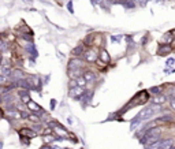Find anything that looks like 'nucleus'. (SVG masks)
Returning <instances> with one entry per match:
<instances>
[{
    "label": "nucleus",
    "mask_w": 175,
    "mask_h": 149,
    "mask_svg": "<svg viewBox=\"0 0 175 149\" xmlns=\"http://www.w3.org/2000/svg\"><path fill=\"white\" fill-rule=\"evenodd\" d=\"M25 51H26L27 55L30 56V62L34 63V59L39 56V52H37L36 45H34L33 41H31V43H26V44H25Z\"/></svg>",
    "instance_id": "20e7f679"
},
{
    "label": "nucleus",
    "mask_w": 175,
    "mask_h": 149,
    "mask_svg": "<svg viewBox=\"0 0 175 149\" xmlns=\"http://www.w3.org/2000/svg\"><path fill=\"white\" fill-rule=\"evenodd\" d=\"M122 37H125V36H120V34H114V36H111V41L112 43H120L122 41Z\"/></svg>",
    "instance_id": "bb28decb"
},
{
    "label": "nucleus",
    "mask_w": 175,
    "mask_h": 149,
    "mask_svg": "<svg viewBox=\"0 0 175 149\" xmlns=\"http://www.w3.org/2000/svg\"><path fill=\"white\" fill-rule=\"evenodd\" d=\"M118 3L122 4L125 8H127V10H134V8H135V4L131 2V0H119Z\"/></svg>",
    "instance_id": "a211bd4d"
},
{
    "label": "nucleus",
    "mask_w": 175,
    "mask_h": 149,
    "mask_svg": "<svg viewBox=\"0 0 175 149\" xmlns=\"http://www.w3.org/2000/svg\"><path fill=\"white\" fill-rule=\"evenodd\" d=\"M168 149H175V144L173 145V147H170V148H168Z\"/></svg>",
    "instance_id": "4c0bfd02"
},
{
    "label": "nucleus",
    "mask_w": 175,
    "mask_h": 149,
    "mask_svg": "<svg viewBox=\"0 0 175 149\" xmlns=\"http://www.w3.org/2000/svg\"><path fill=\"white\" fill-rule=\"evenodd\" d=\"M160 134H161V130L159 129L157 126L149 127V129L144 133V135H142V137L140 138V142H141V144H145L146 139H151V138H153V137H159Z\"/></svg>",
    "instance_id": "7ed1b4c3"
},
{
    "label": "nucleus",
    "mask_w": 175,
    "mask_h": 149,
    "mask_svg": "<svg viewBox=\"0 0 175 149\" xmlns=\"http://www.w3.org/2000/svg\"><path fill=\"white\" fill-rule=\"evenodd\" d=\"M2 60H3V56H2V52H0V64H2Z\"/></svg>",
    "instance_id": "e433bc0d"
},
{
    "label": "nucleus",
    "mask_w": 175,
    "mask_h": 149,
    "mask_svg": "<svg viewBox=\"0 0 175 149\" xmlns=\"http://www.w3.org/2000/svg\"><path fill=\"white\" fill-rule=\"evenodd\" d=\"M8 49V43L7 40L4 39V37H2V34H0V52H4V51Z\"/></svg>",
    "instance_id": "412c9836"
},
{
    "label": "nucleus",
    "mask_w": 175,
    "mask_h": 149,
    "mask_svg": "<svg viewBox=\"0 0 175 149\" xmlns=\"http://www.w3.org/2000/svg\"><path fill=\"white\" fill-rule=\"evenodd\" d=\"M67 10H69V12H71V15L74 14V7H73V0H69V2H67Z\"/></svg>",
    "instance_id": "c85d7f7f"
},
{
    "label": "nucleus",
    "mask_w": 175,
    "mask_h": 149,
    "mask_svg": "<svg viewBox=\"0 0 175 149\" xmlns=\"http://www.w3.org/2000/svg\"><path fill=\"white\" fill-rule=\"evenodd\" d=\"M175 41V36L173 31H167V33L163 34V37H161V43L160 44H167V45H171Z\"/></svg>",
    "instance_id": "f8f14e48"
},
{
    "label": "nucleus",
    "mask_w": 175,
    "mask_h": 149,
    "mask_svg": "<svg viewBox=\"0 0 175 149\" xmlns=\"http://www.w3.org/2000/svg\"><path fill=\"white\" fill-rule=\"evenodd\" d=\"M26 108H27V111H29V112H34V114H39V112H41V111H43V108H41L39 104L34 103L33 100H30L29 103L26 104Z\"/></svg>",
    "instance_id": "4468645a"
},
{
    "label": "nucleus",
    "mask_w": 175,
    "mask_h": 149,
    "mask_svg": "<svg viewBox=\"0 0 175 149\" xmlns=\"http://www.w3.org/2000/svg\"><path fill=\"white\" fill-rule=\"evenodd\" d=\"M165 101H167V96H165V94H157V96H155L153 97V104L155 106H163V104L165 103Z\"/></svg>",
    "instance_id": "dca6fc26"
},
{
    "label": "nucleus",
    "mask_w": 175,
    "mask_h": 149,
    "mask_svg": "<svg viewBox=\"0 0 175 149\" xmlns=\"http://www.w3.org/2000/svg\"><path fill=\"white\" fill-rule=\"evenodd\" d=\"M104 2H106V0H94V4H104Z\"/></svg>",
    "instance_id": "f704fd0d"
},
{
    "label": "nucleus",
    "mask_w": 175,
    "mask_h": 149,
    "mask_svg": "<svg viewBox=\"0 0 175 149\" xmlns=\"http://www.w3.org/2000/svg\"><path fill=\"white\" fill-rule=\"evenodd\" d=\"M27 120H31V122H34V123H41L40 116L37 115V114H34V112H30V114H29V116H27Z\"/></svg>",
    "instance_id": "5701e85b"
},
{
    "label": "nucleus",
    "mask_w": 175,
    "mask_h": 149,
    "mask_svg": "<svg viewBox=\"0 0 175 149\" xmlns=\"http://www.w3.org/2000/svg\"><path fill=\"white\" fill-rule=\"evenodd\" d=\"M82 78H84V80L86 81L88 84H92V82H96L97 75L94 74V72L92 71V70L85 68V70H84V72H82Z\"/></svg>",
    "instance_id": "1a4fd4ad"
},
{
    "label": "nucleus",
    "mask_w": 175,
    "mask_h": 149,
    "mask_svg": "<svg viewBox=\"0 0 175 149\" xmlns=\"http://www.w3.org/2000/svg\"><path fill=\"white\" fill-rule=\"evenodd\" d=\"M8 84V78L3 77V75H0V86H6V85Z\"/></svg>",
    "instance_id": "cd10ccee"
},
{
    "label": "nucleus",
    "mask_w": 175,
    "mask_h": 149,
    "mask_svg": "<svg viewBox=\"0 0 175 149\" xmlns=\"http://www.w3.org/2000/svg\"><path fill=\"white\" fill-rule=\"evenodd\" d=\"M11 71H12V68L7 67V66H2V67H0V75H3V77H6V78H10Z\"/></svg>",
    "instance_id": "aec40b11"
},
{
    "label": "nucleus",
    "mask_w": 175,
    "mask_h": 149,
    "mask_svg": "<svg viewBox=\"0 0 175 149\" xmlns=\"http://www.w3.org/2000/svg\"><path fill=\"white\" fill-rule=\"evenodd\" d=\"M25 3H27V4H33V2H31V0H23Z\"/></svg>",
    "instance_id": "c9c22d12"
},
{
    "label": "nucleus",
    "mask_w": 175,
    "mask_h": 149,
    "mask_svg": "<svg viewBox=\"0 0 175 149\" xmlns=\"http://www.w3.org/2000/svg\"><path fill=\"white\" fill-rule=\"evenodd\" d=\"M18 96H19V99L22 100V104H25V106H26V104L31 100L29 92H27V90H23V89H19V92H18Z\"/></svg>",
    "instance_id": "2eb2a0df"
},
{
    "label": "nucleus",
    "mask_w": 175,
    "mask_h": 149,
    "mask_svg": "<svg viewBox=\"0 0 175 149\" xmlns=\"http://www.w3.org/2000/svg\"><path fill=\"white\" fill-rule=\"evenodd\" d=\"M171 51H173V45H167V44H159L156 53H157L159 56H167L168 53L171 52Z\"/></svg>",
    "instance_id": "9d476101"
},
{
    "label": "nucleus",
    "mask_w": 175,
    "mask_h": 149,
    "mask_svg": "<svg viewBox=\"0 0 175 149\" xmlns=\"http://www.w3.org/2000/svg\"><path fill=\"white\" fill-rule=\"evenodd\" d=\"M85 93V89L84 88H79V86H74V88H69V96L71 99H75V100H79L82 97V94Z\"/></svg>",
    "instance_id": "423d86ee"
},
{
    "label": "nucleus",
    "mask_w": 175,
    "mask_h": 149,
    "mask_svg": "<svg viewBox=\"0 0 175 149\" xmlns=\"http://www.w3.org/2000/svg\"><path fill=\"white\" fill-rule=\"evenodd\" d=\"M164 72L165 74H173V72H175V68H165Z\"/></svg>",
    "instance_id": "72a5a7b5"
},
{
    "label": "nucleus",
    "mask_w": 175,
    "mask_h": 149,
    "mask_svg": "<svg viewBox=\"0 0 175 149\" xmlns=\"http://www.w3.org/2000/svg\"><path fill=\"white\" fill-rule=\"evenodd\" d=\"M2 148H3V142L0 141V149H2Z\"/></svg>",
    "instance_id": "58836bf2"
},
{
    "label": "nucleus",
    "mask_w": 175,
    "mask_h": 149,
    "mask_svg": "<svg viewBox=\"0 0 175 149\" xmlns=\"http://www.w3.org/2000/svg\"><path fill=\"white\" fill-rule=\"evenodd\" d=\"M118 2H119V0H106V2H104V4H107V6H114V4H116Z\"/></svg>",
    "instance_id": "7c9ffc66"
},
{
    "label": "nucleus",
    "mask_w": 175,
    "mask_h": 149,
    "mask_svg": "<svg viewBox=\"0 0 175 149\" xmlns=\"http://www.w3.org/2000/svg\"><path fill=\"white\" fill-rule=\"evenodd\" d=\"M160 106H155V104H152V106L146 107L141 111L140 114H137V116H134L131 120V123H130V129L134 130L135 127H138V126H141V122H145V120H149L151 118H153L157 112H160Z\"/></svg>",
    "instance_id": "f257e3e1"
},
{
    "label": "nucleus",
    "mask_w": 175,
    "mask_h": 149,
    "mask_svg": "<svg viewBox=\"0 0 175 149\" xmlns=\"http://www.w3.org/2000/svg\"><path fill=\"white\" fill-rule=\"evenodd\" d=\"M174 63H175V59H174V58H170V59H167L165 64H167V67H168V66H173Z\"/></svg>",
    "instance_id": "2f4dec72"
},
{
    "label": "nucleus",
    "mask_w": 175,
    "mask_h": 149,
    "mask_svg": "<svg viewBox=\"0 0 175 149\" xmlns=\"http://www.w3.org/2000/svg\"><path fill=\"white\" fill-rule=\"evenodd\" d=\"M82 60H84V63H96L98 60V51L94 47L88 48L82 55Z\"/></svg>",
    "instance_id": "f03ea898"
},
{
    "label": "nucleus",
    "mask_w": 175,
    "mask_h": 149,
    "mask_svg": "<svg viewBox=\"0 0 175 149\" xmlns=\"http://www.w3.org/2000/svg\"><path fill=\"white\" fill-rule=\"evenodd\" d=\"M58 2H63V0H58Z\"/></svg>",
    "instance_id": "ea45409f"
},
{
    "label": "nucleus",
    "mask_w": 175,
    "mask_h": 149,
    "mask_svg": "<svg viewBox=\"0 0 175 149\" xmlns=\"http://www.w3.org/2000/svg\"><path fill=\"white\" fill-rule=\"evenodd\" d=\"M149 40H151V39H149V34H145L144 39H142V41H141V45H142V47H145V45H146V43H149Z\"/></svg>",
    "instance_id": "c756f323"
},
{
    "label": "nucleus",
    "mask_w": 175,
    "mask_h": 149,
    "mask_svg": "<svg viewBox=\"0 0 175 149\" xmlns=\"http://www.w3.org/2000/svg\"><path fill=\"white\" fill-rule=\"evenodd\" d=\"M75 81V85H77V86H79V88H86V85H88V82L84 80V78L82 77H79V78H77V80H74Z\"/></svg>",
    "instance_id": "b1692460"
},
{
    "label": "nucleus",
    "mask_w": 175,
    "mask_h": 149,
    "mask_svg": "<svg viewBox=\"0 0 175 149\" xmlns=\"http://www.w3.org/2000/svg\"><path fill=\"white\" fill-rule=\"evenodd\" d=\"M84 70H67V75L71 78V80H77V78L82 77V72H84Z\"/></svg>",
    "instance_id": "f3484780"
},
{
    "label": "nucleus",
    "mask_w": 175,
    "mask_h": 149,
    "mask_svg": "<svg viewBox=\"0 0 175 149\" xmlns=\"http://www.w3.org/2000/svg\"><path fill=\"white\" fill-rule=\"evenodd\" d=\"M85 51H86V48H85L84 44H82V45H77L75 48L71 49V55L74 56V58H82V55H84Z\"/></svg>",
    "instance_id": "ddd939ff"
},
{
    "label": "nucleus",
    "mask_w": 175,
    "mask_h": 149,
    "mask_svg": "<svg viewBox=\"0 0 175 149\" xmlns=\"http://www.w3.org/2000/svg\"><path fill=\"white\" fill-rule=\"evenodd\" d=\"M133 3L135 4V7L138 6V7H145L146 4H148V0H131Z\"/></svg>",
    "instance_id": "a878e982"
},
{
    "label": "nucleus",
    "mask_w": 175,
    "mask_h": 149,
    "mask_svg": "<svg viewBox=\"0 0 175 149\" xmlns=\"http://www.w3.org/2000/svg\"><path fill=\"white\" fill-rule=\"evenodd\" d=\"M173 118L170 115H164V116H159V118L155 119V123H163V122H171Z\"/></svg>",
    "instance_id": "4be33fe9"
},
{
    "label": "nucleus",
    "mask_w": 175,
    "mask_h": 149,
    "mask_svg": "<svg viewBox=\"0 0 175 149\" xmlns=\"http://www.w3.org/2000/svg\"><path fill=\"white\" fill-rule=\"evenodd\" d=\"M97 62L103 63V64H110L111 56H110V53H108V51L106 48H101L100 51H98V60Z\"/></svg>",
    "instance_id": "0eeeda50"
},
{
    "label": "nucleus",
    "mask_w": 175,
    "mask_h": 149,
    "mask_svg": "<svg viewBox=\"0 0 175 149\" xmlns=\"http://www.w3.org/2000/svg\"><path fill=\"white\" fill-rule=\"evenodd\" d=\"M67 70H84V60L79 58H73L67 63Z\"/></svg>",
    "instance_id": "39448f33"
},
{
    "label": "nucleus",
    "mask_w": 175,
    "mask_h": 149,
    "mask_svg": "<svg viewBox=\"0 0 175 149\" xmlns=\"http://www.w3.org/2000/svg\"><path fill=\"white\" fill-rule=\"evenodd\" d=\"M18 133H19L21 137H25V138H34V137L39 135L33 129H30V127H22V129H19Z\"/></svg>",
    "instance_id": "6e6552de"
},
{
    "label": "nucleus",
    "mask_w": 175,
    "mask_h": 149,
    "mask_svg": "<svg viewBox=\"0 0 175 149\" xmlns=\"http://www.w3.org/2000/svg\"><path fill=\"white\" fill-rule=\"evenodd\" d=\"M92 97H93V92L92 90H85V93L82 94V97L79 100H81V103H89Z\"/></svg>",
    "instance_id": "6ab92c4d"
},
{
    "label": "nucleus",
    "mask_w": 175,
    "mask_h": 149,
    "mask_svg": "<svg viewBox=\"0 0 175 149\" xmlns=\"http://www.w3.org/2000/svg\"><path fill=\"white\" fill-rule=\"evenodd\" d=\"M151 93H153L155 96H157V94H161L163 93V86H152L151 89H149Z\"/></svg>",
    "instance_id": "393cba45"
},
{
    "label": "nucleus",
    "mask_w": 175,
    "mask_h": 149,
    "mask_svg": "<svg viewBox=\"0 0 175 149\" xmlns=\"http://www.w3.org/2000/svg\"><path fill=\"white\" fill-rule=\"evenodd\" d=\"M26 75H25V72L22 71L21 68H15V70H12L11 71V75H10V78L14 82H18L19 80H22V78H25Z\"/></svg>",
    "instance_id": "9b49d317"
},
{
    "label": "nucleus",
    "mask_w": 175,
    "mask_h": 149,
    "mask_svg": "<svg viewBox=\"0 0 175 149\" xmlns=\"http://www.w3.org/2000/svg\"><path fill=\"white\" fill-rule=\"evenodd\" d=\"M170 107L175 111V97H173V99H171V101H170Z\"/></svg>",
    "instance_id": "473e14b6"
}]
</instances>
